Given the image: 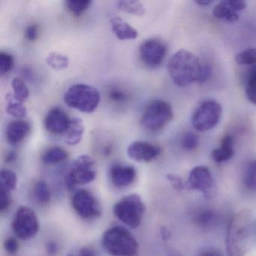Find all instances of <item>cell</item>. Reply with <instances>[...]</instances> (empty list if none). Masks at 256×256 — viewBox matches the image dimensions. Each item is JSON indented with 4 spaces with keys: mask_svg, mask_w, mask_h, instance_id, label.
Masks as SVG:
<instances>
[{
    "mask_svg": "<svg viewBox=\"0 0 256 256\" xmlns=\"http://www.w3.org/2000/svg\"><path fill=\"white\" fill-rule=\"evenodd\" d=\"M222 108L221 104L214 100H206L200 103L193 112L192 122L198 131L212 130L221 119Z\"/></svg>",
    "mask_w": 256,
    "mask_h": 256,
    "instance_id": "cell-8",
    "label": "cell"
},
{
    "mask_svg": "<svg viewBox=\"0 0 256 256\" xmlns=\"http://www.w3.org/2000/svg\"><path fill=\"white\" fill-rule=\"evenodd\" d=\"M38 28L37 25L30 24L26 26L24 30V37L28 41H35L38 38Z\"/></svg>",
    "mask_w": 256,
    "mask_h": 256,
    "instance_id": "cell-40",
    "label": "cell"
},
{
    "mask_svg": "<svg viewBox=\"0 0 256 256\" xmlns=\"http://www.w3.org/2000/svg\"><path fill=\"white\" fill-rule=\"evenodd\" d=\"M6 112L10 116L16 119L20 120L26 116L28 110L24 103L16 101V102H10L7 106Z\"/></svg>",
    "mask_w": 256,
    "mask_h": 256,
    "instance_id": "cell-34",
    "label": "cell"
},
{
    "mask_svg": "<svg viewBox=\"0 0 256 256\" xmlns=\"http://www.w3.org/2000/svg\"><path fill=\"white\" fill-rule=\"evenodd\" d=\"M46 250H47L49 254L53 256V254H56L58 250H59V247H58V244L56 242L50 240L46 244Z\"/></svg>",
    "mask_w": 256,
    "mask_h": 256,
    "instance_id": "cell-41",
    "label": "cell"
},
{
    "mask_svg": "<svg viewBox=\"0 0 256 256\" xmlns=\"http://www.w3.org/2000/svg\"><path fill=\"white\" fill-rule=\"evenodd\" d=\"M12 86L14 91L13 96L16 101L22 103L24 102L30 95L29 89L25 82L22 79L14 78L12 82Z\"/></svg>",
    "mask_w": 256,
    "mask_h": 256,
    "instance_id": "cell-28",
    "label": "cell"
},
{
    "mask_svg": "<svg viewBox=\"0 0 256 256\" xmlns=\"http://www.w3.org/2000/svg\"><path fill=\"white\" fill-rule=\"evenodd\" d=\"M12 226L19 239L28 240L38 234L40 223L36 214L32 208L22 206L16 210Z\"/></svg>",
    "mask_w": 256,
    "mask_h": 256,
    "instance_id": "cell-9",
    "label": "cell"
},
{
    "mask_svg": "<svg viewBox=\"0 0 256 256\" xmlns=\"http://www.w3.org/2000/svg\"><path fill=\"white\" fill-rule=\"evenodd\" d=\"M118 8L120 11L136 16H143L146 14L144 6L136 0H122L118 2Z\"/></svg>",
    "mask_w": 256,
    "mask_h": 256,
    "instance_id": "cell-25",
    "label": "cell"
},
{
    "mask_svg": "<svg viewBox=\"0 0 256 256\" xmlns=\"http://www.w3.org/2000/svg\"><path fill=\"white\" fill-rule=\"evenodd\" d=\"M167 46L158 38L145 40L140 46L139 55L142 64L150 68L160 66L167 54Z\"/></svg>",
    "mask_w": 256,
    "mask_h": 256,
    "instance_id": "cell-11",
    "label": "cell"
},
{
    "mask_svg": "<svg viewBox=\"0 0 256 256\" xmlns=\"http://www.w3.org/2000/svg\"><path fill=\"white\" fill-rule=\"evenodd\" d=\"M96 166L94 158L88 155L80 156L68 169L66 185L68 190H74L78 186L92 182L96 179Z\"/></svg>",
    "mask_w": 256,
    "mask_h": 256,
    "instance_id": "cell-7",
    "label": "cell"
},
{
    "mask_svg": "<svg viewBox=\"0 0 256 256\" xmlns=\"http://www.w3.org/2000/svg\"><path fill=\"white\" fill-rule=\"evenodd\" d=\"M71 119L61 108L50 109L44 120V126L48 132L54 134H64L70 126Z\"/></svg>",
    "mask_w": 256,
    "mask_h": 256,
    "instance_id": "cell-15",
    "label": "cell"
},
{
    "mask_svg": "<svg viewBox=\"0 0 256 256\" xmlns=\"http://www.w3.org/2000/svg\"><path fill=\"white\" fill-rule=\"evenodd\" d=\"M200 256H222V254L218 251V250H206L200 253Z\"/></svg>",
    "mask_w": 256,
    "mask_h": 256,
    "instance_id": "cell-43",
    "label": "cell"
},
{
    "mask_svg": "<svg viewBox=\"0 0 256 256\" xmlns=\"http://www.w3.org/2000/svg\"><path fill=\"white\" fill-rule=\"evenodd\" d=\"M46 62L55 70H65L68 67L70 60L68 56L58 52H52L46 58Z\"/></svg>",
    "mask_w": 256,
    "mask_h": 256,
    "instance_id": "cell-26",
    "label": "cell"
},
{
    "mask_svg": "<svg viewBox=\"0 0 256 256\" xmlns=\"http://www.w3.org/2000/svg\"><path fill=\"white\" fill-rule=\"evenodd\" d=\"M234 154L233 138L230 136H226L222 140L220 148L212 151L211 157L216 162L222 163L230 160Z\"/></svg>",
    "mask_w": 256,
    "mask_h": 256,
    "instance_id": "cell-20",
    "label": "cell"
},
{
    "mask_svg": "<svg viewBox=\"0 0 256 256\" xmlns=\"http://www.w3.org/2000/svg\"><path fill=\"white\" fill-rule=\"evenodd\" d=\"M194 2L198 5L202 6H206L210 5L212 2L210 0H198V1H196Z\"/></svg>",
    "mask_w": 256,
    "mask_h": 256,
    "instance_id": "cell-45",
    "label": "cell"
},
{
    "mask_svg": "<svg viewBox=\"0 0 256 256\" xmlns=\"http://www.w3.org/2000/svg\"><path fill=\"white\" fill-rule=\"evenodd\" d=\"M251 221V214L246 210L236 212L230 220L226 241L228 256H245L250 240Z\"/></svg>",
    "mask_w": 256,
    "mask_h": 256,
    "instance_id": "cell-2",
    "label": "cell"
},
{
    "mask_svg": "<svg viewBox=\"0 0 256 256\" xmlns=\"http://www.w3.org/2000/svg\"><path fill=\"white\" fill-rule=\"evenodd\" d=\"M92 142H94V145L96 150L101 155L108 156L113 152L114 144L109 134H106L102 132H96L92 138Z\"/></svg>",
    "mask_w": 256,
    "mask_h": 256,
    "instance_id": "cell-21",
    "label": "cell"
},
{
    "mask_svg": "<svg viewBox=\"0 0 256 256\" xmlns=\"http://www.w3.org/2000/svg\"><path fill=\"white\" fill-rule=\"evenodd\" d=\"M187 185L192 190L203 193L206 197H210L215 191V182L211 172L205 166L194 167L188 175Z\"/></svg>",
    "mask_w": 256,
    "mask_h": 256,
    "instance_id": "cell-12",
    "label": "cell"
},
{
    "mask_svg": "<svg viewBox=\"0 0 256 256\" xmlns=\"http://www.w3.org/2000/svg\"><path fill=\"white\" fill-rule=\"evenodd\" d=\"M108 97L112 102L118 104L126 103L130 100V94L120 86H112L108 90Z\"/></svg>",
    "mask_w": 256,
    "mask_h": 256,
    "instance_id": "cell-29",
    "label": "cell"
},
{
    "mask_svg": "<svg viewBox=\"0 0 256 256\" xmlns=\"http://www.w3.org/2000/svg\"><path fill=\"white\" fill-rule=\"evenodd\" d=\"M34 196L41 204H47L52 199V190L46 180H38L34 186Z\"/></svg>",
    "mask_w": 256,
    "mask_h": 256,
    "instance_id": "cell-23",
    "label": "cell"
},
{
    "mask_svg": "<svg viewBox=\"0 0 256 256\" xmlns=\"http://www.w3.org/2000/svg\"><path fill=\"white\" fill-rule=\"evenodd\" d=\"M12 204L11 193L0 191V211L6 210Z\"/></svg>",
    "mask_w": 256,
    "mask_h": 256,
    "instance_id": "cell-39",
    "label": "cell"
},
{
    "mask_svg": "<svg viewBox=\"0 0 256 256\" xmlns=\"http://www.w3.org/2000/svg\"><path fill=\"white\" fill-rule=\"evenodd\" d=\"M16 158H17V154H16V152H14V151L12 150L6 154V162L8 163L13 162L16 160Z\"/></svg>",
    "mask_w": 256,
    "mask_h": 256,
    "instance_id": "cell-44",
    "label": "cell"
},
{
    "mask_svg": "<svg viewBox=\"0 0 256 256\" xmlns=\"http://www.w3.org/2000/svg\"><path fill=\"white\" fill-rule=\"evenodd\" d=\"M77 256H96L95 251L90 247H84L79 251Z\"/></svg>",
    "mask_w": 256,
    "mask_h": 256,
    "instance_id": "cell-42",
    "label": "cell"
},
{
    "mask_svg": "<svg viewBox=\"0 0 256 256\" xmlns=\"http://www.w3.org/2000/svg\"><path fill=\"white\" fill-rule=\"evenodd\" d=\"M168 71L173 83L180 88L188 86L196 82H206L211 74V70L191 52L180 50L169 60Z\"/></svg>",
    "mask_w": 256,
    "mask_h": 256,
    "instance_id": "cell-1",
    "label": "cell"
},
{
    "mask_svg": "<svg viewBox=\"0 0 256 256\" xmlns=\"http://www.w3.org/2000/svg\"><path fill=\"white\" fill-rule=\"evenodd\" d=\"M145 204L139 194H130L118 200L113 208L115 216L126 226L137 228L142 224Z\"/></svg>",
    "mask_w": 256,
    "mask_h": 256,
    "instance_id": "cell-5",
    "label": "cell"
},
{
    "mask_svg": "<svg viewBox=\"0 0 256 256\" xmlns=\"http://www.w3.org/2000/svg\"><path fill=\"white\" fill-rule=\"evenodd\" d=\"M162 238H164V239L166 240L168 239V238H170V232L168 230L167 228L164 227L162 229Z\"/></svg>",
    "mask_w": 256,
    "mask_h": 256,
    "instance_id": "cell-46",
    "label": "cell"
},
{
    "mask_svg": "<svg viewBox=\"0 0 256 256\" xmlns=\"http://www.w3.org/2000/svg\"><path fill=\"white\" fill-rule=\"evenodd\" d=\"M68 152L60 146H52L43 154L42 161L46 164H55L65 161L68 158Z\"/></svg>",
    "mask_w": 256,
    "mask_h": 256,
    "instance_id": "cell-22",
    "label": "cell"
},
{
    "mask_svg": "<svg viewBox=\"0 0 256 256\" xmlns=\"http://www.w3.org/2000/svg\"><path fill=\"white\" fill-rule=\"evenodd\" d=\"M162 149L149 142L136 140L128 145L127 154L131 160L138 162H150L160 156Z\"/></svg>",
    "mask_w": 256,
    "mask_h": 256,
    "instance_id": "cell-13",
    "label": "cell"
},
{
    "mask_svg": "<svg viewBox=\"0 0 256 256\" xmlns=\"http://www.w3.org/2000/svg\"><path fill=\"white\" fill-rule=\"evenodd\" d=\"M246 7V4L242 0H224L214 7L212 14L217 19L233 23L238 20L240 13Z\"/></svg>",
    "mask_w": 256,
    "mask_h": 256,
    "instance_id": "cell-14",
    "label": "cell"
},
{
    "mask_svg": "<svg viewBox=\"0 0 256 256\" xmlns=\"http://www.w3.org/2000/svg\"><path fill=\"white\" fill-rule=\"evenodd\" d=\"M84 133V125L80 118H74L70 121V126L64 134V142L70 146L80 143Z\"/></svg>",
    "mask_w": 256,
    "mask_h": 256,
    "instance_id": "cell-19",
    "label": "cell"
},
{
    "mask_svg": "<svg viewBox=\"0 0 256 256\" xmlns=\"http://www.w3.org/2000/svg\"><path fill=\"white\" fill-rule=\"evenodd\" d=\"M113 34L120 40H133L137 38L138 31L120 18H112L110 20Z\"/></svg>",
    "mask_w": 256,
    "mask_h": 256,
    "instance_id": "cell-18",
    "label": "cell"
},
{
    "mask_svg": "<svg viewBox=\"0 0 256 256\" xmlns=\"http://www.w3.org/2000/svg\"><path fill=\"white\" fill-rule=\"evenodd\" d=\"M65 4L68 11L73 16L79 17L90 7L92 1L90 0H68V1H66Z\"/></svg>",
    "mask_w": 256,
    "mask_h": 256,
    "instance_id": "cell-27",
    "label": "cell"
},
{
    "mask_svg": "<svg viewBox=\"0 0 256 256\" xmlns=\"http://www.w3.org/2000/svg\"><path fill=\"white\" fill-rule=\"evenodd\" d=\"M102 245L112 256H137L139 245L134 235L125 227L114 226L102 235Z\"/></svg>",
    "mask_w": 256,
    "mask_h": 256,
    "instance_id": "cell-3",
    "label": "cell"
},
{
    "mask_svg": "<svg viewBox=\"0 0 256 256\" xmlns=\"http://www.w3.org/2000/svg\"><path fill=\"white\" fill-rule=\"evenodd\" d=\"M216 214L212 210H204L196 217V224L202 228H210L216 222Z\"/></svg>",
    "mask_w": 256,
    "mask_h": 256,
    "instance_id": "cell-31",
    "label": "cell"
},
{
    "mask_svg": "<svg viewBox=\"0 0 256 256\" xmlns=\"http://www.w3.org/2000/svg\"><path fill=\"white\" fill-rule=\"evenodd\" d=\"M198 138L197 136L192 132L185 133L181 140L182 148L186 150H193L198 146Z\"/></svg>",
    "mask_w": 256,
    "mask_h": 256,
    "instance_id": "cell-36",
    "label": "cell"
},
{
    "mask_svg": "<svg viewBox=\"0 0 256 256\" xmlns=\"http://www.w3.org/2000/svg\"><path fill=\"white\" fill-rule=\"evenodd\" d=\"M14 58L7 52H0V74L10 72L14 67Z\"/></svg>",
    "mask_w": 256,
    "mask_h": 256,
    "instance_id": "cell-35",
    "label": "cell"
},
{
    "mask_svg": "<svg viewBox=\"0 0 256 256\" xmlns=\"http://www.w3.org/2000/svg\"><path fill=\"white\" fill-rule=\"evenodd\" d=\"M173 116V110L168 102L164 100H154L144 110L140 125L148 131H160L172 120Z\"/></svg>",
    "mask_w": 256,
    "mask_h": 256,
    "instance_id": "cell-6",
    "label": "cell"
},
{
    "mask_svg": "<svg viewBox=\"0 0 256 256\" xmlns=\"http://www.w3.org/2000/svg\"><path fill=\"white\" fill-rule=\"evenodd\" d=\"M16 174L10 169H2L0 172V191L11 193L17 186Z\"/></svg>",
    "mask_w": 256,
    "mask_h": 256,
    "instance_id": "cell-24",
    "label": "cell"
},
{
    "mask_svg": "<svg viewBox=\"0 0 256 256\" xmlns=\"http://www.w3.org/2000/svg\"><path fill=\"white\" fill-rule=\"evenodd\" d=\"M4 248L7 252L11 254H16L19 250L18 241L16 238L10 236L7 238L4 242Z\"/></svg>",
    "mask_w": 256,
    "mask_h": 256,
    "instance_id": "cell-38",
    "label": "cell"
},
{
    "mask_svg": "<svg viewBox=\"0 0 256 256\" xmlns=\"http://www.w3.org/2000/svg\"><path fill=\"white\" fill-rule=\"evenodd\" d=\"M30 124L28 121L18 120L8 124L6 130V138L12 145L20 143L29 134Z\"/></svg>",
    "mask_w": 256,
    "mask_h": 256,
    "instance_id": "cell-17",
    "label": "cell"
},
{
    "mask_svg": "<svg viewBox=\"0 0 256 256\" xmlns=\"http://www.w3.org/2000/svg\"><path fill=\"white\" fill-rule=\"evenodd\" d=\"M236 64L242 66L256 65V48H247L236 54L235 56Z\"/></svg>",
    "mask_w": 256,
    "mask_h": 256,
    "instance_id": "cell-30",
    "label": "cell"
},
{
    "mask_svg": "<svg viewBox=\"0 0 256 256\" xmlns=\"http://www.w3.org/2000/svg\"><path fill=\"white\" fill-rule=\"evenodd\" d=\"M68 256H74V254H68Z\"/></svg>",
    "mask_w": 256,
    "mask_h": 256,
    "instance_id": "cell-47",
    "label": "cell"
},
{
    "mask_svg": "<svg viewBox=\"0 0 256 256\" xmlns=\"http://www.w3.org/2000/svg\"><path fill=\"white\" fill-rule=\"evenodd\" d=\"M166 178H167L170 185H172L175 190H178V191H182V190H185V182H184L182 178H180L178 175L173 174H168L166 176Z\"/></svg>",
    "mask_w": 256,
    "mask_h": 256,
    "instance_id": "cell-37",
    "label": "cell"
},
{
    "mask_svg": "<svg viewBox=\"0 0 256 256\" xmlns=\"http://www.w3.org/2000/svg\"><path fill=\"white\" fill-rule=\"evenodd\" d=\"M244 181L247 188L256 190V160H252L247 164L244 173Z\"/></svg>",
    "mask_w": 256,
    "mask_h": 256,
    "instance_id": "cell-32",
    "label": "cell"
},
{
    "mask_svg": "<svg viewBox=\"0 0 256 256\" xmlns=\"http://www.w3.org/2000/svg\"><path fill=\"white\" fill-rule=\"evenodd\" d=\"M137 172L132 166L114 164L109 170V178L114 186L125 188L136 180Z\"/></svg>",
    "mask_w": 256,
    "mask_h": 256,
    "instance_id": "cell-16",
    "label": "cell"
},
{
    "mask_svg": "<svg viewBox=\"0 0 256 256\" xmlns=\"http://www.w3.org/2000/svg\"><path fill=\"white\" fill-rule=\"evenodd\" d=\"M246 94L247 98L253 104H256V67L250 72L246 85Z\"/></svg>",
    "mask_w": 256,
    "mask_h": 256,
    "instance_id": "cell-33",
    "label": "cell"
},
{
    "mask_svg": "<svg viewBox=\"0 0 256 256\" xmlns=\"http://www.w3.org/2000/svg\"><path fill=\"white\" fill-rule=\"evenodd\" d=\"M72 206L84 220H95L102 214V206L95 196L89 190L80 188L72 198Z\"/></svg>",
    "mask_w": 256,
    "mask_h": 256,
    "instance_id": "cell-10",
    "label": "cell"
},
{
    "mask_svg": "<svg viewBox=\"0 0 256 256\" xmlns=\"http://www.w3.org/2000/svg\"><path fill=\"white\" fill-rule=\"evenodd\" d=\"M101 95L94 86L85 84H77L70 86L65 95L64 101L68 107L83 113H92L100 104Z\"/></svg>",
    "mask_w": 256,
    "mask_h": 256,
    "instance_id": "cell-4",
    "label": "cell"
}]
</instances>
